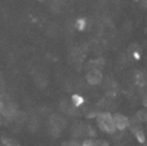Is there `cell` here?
Here are the masks:
<instances>
[{"mask_svg": "<svg viewBox=\"0 0 147 146\" xmlns=\"http://www.w3.org/2000/svg\"><path fill=\"white\" fill-rule=\"evenodd\" d=\"M86 80H88L89 84H99L102 80V74L99 70L97 69H93L90 70V71L88 72V75H86Z\"/></svg>", "mask_w": 147, "mask_h": 146, "instance_id": "obj_3", "label": "cell"}, {"mask_svg": "<svg viewBox=\"0 0 147 146\" xmlns=\"http://www.w3.org/2000/svg\"><path fill=\"white\" fill-rule=\"evenodd\" d=\"M83 146H96V141H93V140H86V141H84Z\"/></svg>", "mask_w": 147, "mask_h": 146, "instance_id": "obj_6", "label": "cell"}, {"mask_svg": "<svg viewBox=\"0 0 147 146\" xmlns=\"http://www.w3.org/2000/svg\"><path fill=\"white\" fill-rule=\"evenodd\" d=\"M96 146H107V142H103V141H96Z\"/></svg>", "mask_w": 147, "mask_h": 146, "instance_id": "obj_8", "label": "cell"}, {"mask_svg": "<svg viewBox=\"0 0 147 146\" xmlns=\"http://www.w3.org/2000/svg\"><path fill=\"white\" fill-rule=\"evenodd\" d=\"M65 146H79V144H76V142H67V144H65Z\"/></svg>", "mask_w": 147, "mask_h": 146, "instance_id": "obj_9", "label": "cell"}, {"mask_svg": "<svg viewBox=\"0 0 147 146\" xmlns=\"http://www.w3.org/2000/svg\"><path fill=\"white\" fill-rule=\"evenodd\" d=\"M138 119L140 120H147V110H142L138 113Z\"/></svg>", "mask_w": 147, "mask_h": 146, "instance_id": "obj_5", "label": "cell"}, {"mask_svg": "<svg viewBox=\"0 0 147 146\" xmlns=\"http://www.w3.org/2000/svg\"><path fill=\"white\" fill-rule=\"evenodd\" d=\"M134 133H136V136H137V139L140 140V142H143V141H145V137H143V132L140 129V127H138L137 129H134Z\"/></svg>", "mask_w": 147, "mask_h": 146, "instance_id": "obj_4", "label": "cell"}, {"mask_svg": "<svg viewBox=\"0 0 147 146\" xmlns=\"http://www.w3.org/2000/svg\"><path fill=\"white\" fill-rule=\"evenodd\" d=\"M3 111H4V105H3V103L0 102V114H1Z\"/></svg>", "mask_w": 147, "mask_h": 146, "instance_id": "obj_10", "label": "cell"}, {"mask_svg": "<svg viewBox=\"0 0 147 146\" xmlns=\"http://www.w3.org/2000/svg\"><path fill=\"white\" fill-rule=\"evenodd\" d=\"M74 101H75V105H80V103L83 102V100H81L79 96H74Z\"/></svg>", "mask_w": 147, "mask_h": 146, "instance_id": "obj_7", "label": "cell"}, {"mask_svg": "<svg viewBox=\"0 0 147 146\" xmlns=\"http://www.w3.org/2000/svg\"><path fill=\"white\" fill-rule=\"evenodd\" d=\"M97 123H98L99 128L103 129L105 132L112 133V132L116 131V126H115V123H114V118H112L110 114H99L98 118H97Z\"/></svg>", "mask_w": 147, "mask_h": 146, "instance_id": "obj_1", "label": "cell"}, {"mask_svg": "<svg viewBox=\"0 0 147 146\" xmlns=\"http://www.w3.org/2000/svg\"><path fill=\"white\" fill-rule=\"evenodd\" d=\"M112 118H114V123L116 126V129H125L129 126V119L125 118L121 114H115Z\"/></svg>", "mask_w": 147, "mask_h": 146, "instance_id": "obj_2", "label": "cell"}]
</instances>
